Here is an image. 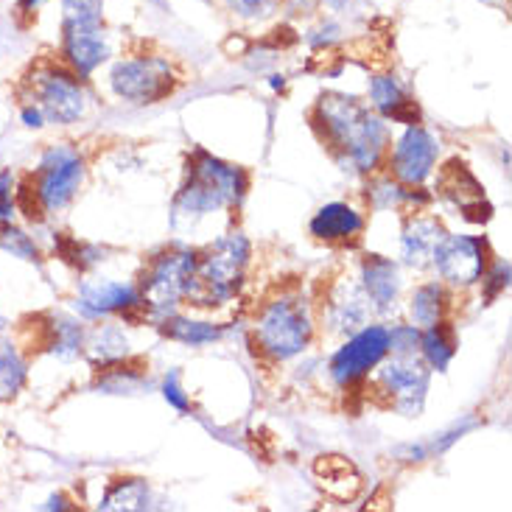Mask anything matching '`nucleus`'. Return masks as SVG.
<instances>
[{
	"instance_id": "nucleus-23",
	"label": "nucleus",
	"mask_w": 512,
	"mask_h": 512,
	"mask_svg": "<svg viewBox=\"0 0 512 512\" xmlns=\"http://www.w3.org/2000/svg\"><path fill=\"white\" fill-rule=\"evenodd\" d=\"M26 381V364L9 342H0V398H12Z\"/></svg>"
},
{
	"instance_id": "nucleus-17",
	"label": "nucleus",
	"mask_w": 512,
	"mask_h": 512,
	"mask_svg": "<svg viewBox=\"0 0 512 512\" xmlns=\"http://www.w3.org/2000/svg\"><path fill=\"white\" fill-rule=\"evenodd\" d=\"M364 291L378 311H389L398 297V269L395 263L370 255L364 261Z\"/></svg>"
},
{
	"instance_id": "nucleus-11",
	"label": "nucleus",
	"mask_w": 512,
	"mask_h": 512,
	"mask_svg": "<svg viewBox=\"0 0 512 512\" xmlns=\"http://www.w3.org/2000/svg\"><path fill=\"white\" fill-rule=\"evenodd\" d=\"M40 110L54 124H73L84 112V93L65 70H51L37 82Z\"/></svg>"
},
{
	"instance_id": "nucleus-4",
	"label": "nucleus",
	"mask_w": 512,
	"mask_h": 512,
	"mask_svg": "<svg viewBox=\"0 0 512 512\" xmlns=\"http://www.w3.org/2000/svg\"><path fill=\"white\" fill-rule=\"evenodd\" d=\"M311 336V317L300 300H277L263 311L258 322V342L275 359L297 356Z\"/></svg>"
},
{
	"instance_id": "nucleus-21",
	"label": "nucleus",
	"mask_w": 512,
	"mask_h": 512,
	"mask_svg": "<svg viewBox=\"0 0 512 512\" xmlns=\"http://www.w3.org/2000/svg\"><path fill=\"white\" fill-rule=\"evenodd\" d=\"M420 345H423V356H426L431 367H437V370H445L448 361L454 359V350H457L454 331H451L445 322H437V325L426 328V333L420 336Z\"/></svg>"
},
{
	"instance_id": "nucleus-27",
	"label": "nucleus",
	"mask_w": 512,
	"mask_h": 512,
	"mask_svg": "<svg viewBox=\"0 0 512 512\" xmlns=\"http://www.w3.org/2000/svg\"><path fill=\"white\" fill-rule=\"evenodd\" d=\"M101 6H104V0H65L62 3L65 26H93V23H101Z\"/></svg>"
},
{
	"instance_id": "nucleus-12",
	"label": "nucleus",
	"mask_w": 512,
	"mask_h": 512,
	"mask_svg": "<svg viewBox=\"0 0 512 512\" xmlns=\"http://www.w3.org/2000/svg\"><path fill=\"white\" fill-rule=\"evenodd\" d=\"M434 160H437V140L431 138L426 129L412 126V129H406V135L395 146L392 168H395L401 182L420 185L431 174Z\"/></svg>"
},
{
	"instance_id": "nucleus-36",
	"label": "nucleus",
	"mask_w": 512,
	"mask_h": 512,
	"mask_svg": "<svg viewBox=\"0 0 512 512\" xmlns=\"http://www.w3.org/2000/svg\"><path fill=\"white\" fill-rule=\"evenodd\" d=\"M325 3H328V6H333V9H342L347 0H325Z\"/></svg>"
},
{
	"instance_id": "nucleus-8",
	"label": "nucleus",
	"mask_w": 512,
	"mask_h": 512,
	"mask_svg": "<svg viewBox=\"0 0 512 512\" xmlns=\"http://www.w3.org/2000/svg\"><path fill=\"white\" fill-rule=\"evenodd\" d=\"M437 272L457 286L476 283L485 275V241L471 236H443L431 252Z\"/></svg>"
},
{
	"instance_id": "nucleus-20",
	"label": "nucleus",
	"mask_w": 512,
	"mask_h": 512,
	"mask_svg": "<svg viewBox=\"0 0 512 512\" xmlns=\"http://www.w3.org/2000/svg\"><path fill=\"white\" fill-rule=\"evenodd\" d=\"M370 96H373V104L381 112H387L392 118H398V121H406V124H415L417 121V107L415 101H409V98L403 96V90L398 87L395 79H389V76H378L370 84Z\"/></svg>"
},
{
	"instance_id": "nucleus-14",
	"label": "nucleus",
	"mask_w": 512,
	"mask_h": 512,
	"mask_svg": "<svg viewBox=\"0 0 512 512\" xmlns=\"http://www.w3.org/2000/svg\"><path fill=\"white\" fill-rule=\"evenodd\" d=\"M440 191H443L448 199H454L459 208L465 210V219L468 222H482L476 210L482 213H493V208L485 202V194H482V185L473 180V174L468 168L462 166L459 160H451L445 166L443 177H440Z\"/></svg>"
},
{
	"instance_id": "nucleus-28",
	"label": "nucleus",
	"mask_w": 512,
	"mask_h": 512,
	"mask_svg": "<svg viewBox=\"0 0 512 512\" xmlns=\"http://www.w3.org/2000/svg\"><path fill=\"white\" fill-rule=\"evenodd\" d=\"M54 353H59L62 359H70V356H76L79 353V347H82V331H79V325L76 322H68V319H59L54 328Z\"/></svg>"
},
{
	"instance_id": "nucleus-24",
	"label": "nucleus",
	"mask_w": 512,
	"mask_h": 512,
	"mask_svg": "<svg viewBox=\"0 0 512 512\" xmlns=\"http://www.w3.org/2000/svg\"><path fill=\"white\" fill-rule=\"evenodd\" d=\"M149 501V490L140 479H129V482H121L115 485L107 493V499L101 501L104 510H143Z\"/></svg>"
},
{
	"instance_id": "nucleus-7",
	"label": "nucleus",
	"mask_w": 512,
	"mask_h": 512,
	"mask_svg": "<svg viewBox=\"0 0 512 512\" xmlns=\"http://www.w3.org/2000/svg\"><path fill=\"white\" fill-rule=\"evenodd\" d=\"M112 90L126 101L152 104L171 90V70L160 59H129L112 68Z\"/></svg>"
},
{
	"instance_id": "nucleus-19",
	"label": "nucleus",
	"mask_w": 512,
	"mask_h": 512,
	"mask_svg": "<svg viewBox=\"0 0 512 512\" xmlns=\"http://www.w3.org/2000/svg\"><path fill=\"white\" fill-rule=\"evenodd\" d=\"M445 233L440 230V224L431 222V219H415V222L406 227L403 233V258L412 266H423L431 261V252L440 244V238Z\"/></svg>"
},
{
	"instance_id": "nucleus-5",
	"label": "nucleus",
	"mask_w": 512,
	"mask_h": 512,
	"mask_svg": "<svg viewBox=\"0 0 512 512\" xmlns=\"http://www.w3.org/2000/svg\"><path fill=\"white\" fill-rule=\"evenodd\" d=\"M196 258L191 252H168L157 258L143 277V305L154 311H168L188 294V283L194 275Z\"/></svg>"
},
{
	"instance_id": "nucleus-13",
	"label": "nucleus",
	"mask_w": 512,
	"mask_h": 512,
	"mask_svg": "<svg viewBox=\"0 0 512 512\" xmlns=\"http://www.w3.org/2000/svg\"><path fill=\"white\" fill-rule=\"evenodd\" d=\"M110 45L101 23L93 26H65V59L76 73H93L107 59Z\"/></svg>"
},
{
	"instance_id": "nucleus-6",
	"label": "nucleus",
	"mask_w": 512,
	"mask_h": 512,
	"mask_svg": "<svg viewBox=\"0 0 512 512\" xmlns=\"http://www.w3.org/2000/svg\"><path fill=\"white\" fill-rule=\"evenodd\" d=\"M389 350V331L387 328H364L347 342L331 361V375L336 384L350 387L359 378L370 373L373 367L381 364Z\"/></svg>"
},
{
	"instance_id": "nucleus-29",
	"label": "nucleus",
	"mask_w": 512,
	"mask_h": 512,
	"mask_svg": "<svg viewBox=\"0 0 512 512\" xmlns=\"http://www.w3.org/2000/svg\"><path fill=\"white\" fill-rule=\"evenodd\" d=\"M0 247L6 252H12V255H17V258H34V244L20 230H3L0 233Z\"/></svg>"
},
{
	"instance_id": "nucleus-32",
	"label": "nucleus",
	"mask_w": 512,
	"mask_h": 512,
	"mask_svg": "<svg viewBox=\"0 0 512 512\" xmlns=\"http://www.w3.org/2000/svg\"><path fill=\"white\" fill-rule=\"evenodd\" d=\"M12 174L9 171H3L0 174V222H9L12 219Z\"/></svg>"
},
{
	"instance_id": "nucleus-15",
	"label": "nucleus",
	"mask_w": 512,
	"mask_h": 512,
	"mask_svg": "<svg viewBox=\"0 0 512 512\" xmlns=\"http://www.w3.org/2000/svg\"><path fill=\"white\" fill-rule=\"evenodd\" d=\"M373 311V303L367 297V291L356 283H339L328 297V317L336 331H356L361 328Z\"/></svg>"
},
{
	"instance_id": "nucleus-2",
	"label": "nucleus",
	"mask_w": 512,
	"mask_h": 512,
	"mask_svg": "<svg viewBox=\"0 0 512 512\" xmlns=\"http://www.w3.org/2000/svg\"><path fill=\"white\" fill-rule=\"evenodd\" d=\"M247 191V177L241 168L224 166L208 154H196L191 168V182L182 188L177 199V219L180 216H205L224 205H236Z\"/></svg>"
},
{
	"instance_id": "nucleus-34",
	"label": "nucleus",
	"mask_w": 512,
	"mask_h": 512,
	"mask_svg": "<svg viewBox=\"0 0 512 512\" xmlns=\"http://www.w3.org/2000/svg\"><path fill=\"white\" fill-rule=\"evenodd\" d=\"M23 121H26L28 126H42V112L40 110H23Z\"/></svg>"
},
{
	"instance_id": "nucleus-18",
	"label": "nucleus",
	"mask_w": 512,
	"mask_h": 512,
	"mask_svg": "<svg viewBox=\"0 0 512 512\" xmlns=\"http://www.w3.org/2000/svg\"><path fill=\"white\" fill-rule=\"evenodd\" d=\"M361 227V216L353 208H347L342 202H333V205H325L314 216L311 222V233L322 241H342V238H353L359 236Z\"/></svg>"
},
{
	"instance_id": "nucleus-35",
	"label": "nucleus",
	"mask_w": 512,
	"mask_h": 512,
	"mask_svg": "<svg viewBox=\"0 0 512 512\" xmlns=\"http://www.w3.org/2000/svg\"><path fill=\"white\" fill-rule=\"evenodd\" d=\"M40 3L42 0H20V9H23V12H31V9H37Z\"/></svg>"
},
{
	"instance_id": "nucleus-22",
	"label": "nucleus",
	"mask_w": 512,
	"mask_h": 512,
	"mask_svg": "<svg viewBox=\"0 0 512 512\" xmlns=\"http://www.w3.org/2000/svg\"><path fill=\"white\" fill-rule=\"evenodd\" d=\"M445 308V291L443 286L437 283H429V286H420L412 297V317L420 328H431L440 322V314Z\"/></svg>"
},
{
	"instance_id": "nucleus-31",
	"label": "nucleus",
	"mask_w": 512,
	"mask_h": 512,
	"mask_svg": "<svg viewBox=\"0 0 512 512\" xmlns=\"http://www.w3.org/2000/svg\"><path fill=\"white\" fill-rule=\"evenodd\" d=\"M163 395H166V401L174 406V409H180V412H188V398L182 395V387H180V375L171 373L166 378V384H163Z\"/></svg>"
},
{
	"instance_id": "nucleus-25",
	"label": "nucleus",
	"mask_w": 512,
	"mask_h": 512,
	"mask_svg": "<svg viewBox=\"0 0 512 512\" xmlns=\"http://www.w3.org/2000/svg\"><path fill=\"white\" fill-rule=\"evenodd\" d=\"M126 353V339L124 333L118 331L115 325H104L93 333V342H90V356L101 364H110V361L121 359Z\"/></svg>"
},
{
	"instance_id": "nucleus-30",
	"label": "nucleus",
	"mask_w": 512,
	"mask_h": 512,
	"mask_svg": "<svg viewBox=\"0 0 512 512\" xmlns=\"http://www.w3.org/2000/svg\"><path fill=\"white\" fill-rule=\"evenodd\" d=\"M227 3L241 17H263V14H269L277 6V0H227Z\"/></svg>"
},
{
	"instance_id": "nucleus-1",
	"label": "nucleus",
	"mask_w": 512,
	"mask_h": 512,
	"mask_svg": "<svg viewBox=\"0 0 512 512\" xmlns=\"http://www.w3.org/2000/svg\"><path fill=\"white\" fill-rule=\"evenodd\" d=\"M319 118L333 146L345 149L347 160L359 171H373L378 166L387 132L384 124L364 110L356 98L336 96V93L325 96L319 101Z\"/></svg>"
},
{
	"instance_id": "nucleus-10",
	"label": "nucleus",
	"mask_w": 512,
	"mask_h": 512,
	"mask_svg": "<svg viewBox=\"0 0 512 512\" xmlns=\"http://www.w3.org/2000/svg\"><path fill=\"white\" fill-rule=\"evenodd\" d=\"M378 381H381V387L398 398L401 406L412 412L423 401V392L429 384V370L423 367V361L415 359V353H395L392 359L381 364Z\"/></svg>"
},
{
	"instance_id": "nucleus-16",
	"label": "nucleus",
	"mask_w": 512,
	"mask_h": 512,
	"mask_svg": "<svg viewBox=\"0 0 512 512\" xmlns=\"http://www.w3.org/2000/svg\"><path fill=\"white\" fill-rule=\"evenodd\" d=\"M138 303V294L132 286L124 283H110V280H98V283H84L82 300L76 308L87 314V317H98V314H110V311H121V308H132Z\"/></svg>"
},
{
	"instance_id": "nucleus-26",
	"label": "nucleus",
	"mask_w": 512,
	"mask_h": 512,
	"mask_svg": "<svg viewBox=\"0 0 512 512\" xmlns=\"http://www.w3.org/2000/svg\"><path fill=\"white\" fill-rule=\"evenodd\" d=\"M163 331L171 336V339H180V342H188V345H205V342H213L219 331L213 325H202V322H188V319H168Z\"/></svg>"
},
{
	"instance_id": "nucleus-3",
	"label": "nucleus",
	"mask_w": 512,
	"mask_h": 512,
	"mask_svg": "<svg viewBox=\"0 0 512 512\" xmlns=\"http://www.w3.org/2000/svg\"><path fill=\"white\" fill-rule=\"evenodd\" d=\"M250 244L241 236L216 241L202 261L194 263V275L188 283V297L199 303H222L236 291L241 272L247 266Z\"/></svg>"
},
{
	"instance_id": "nucleus-33",
	"label": "nucleus",
	"mask_w": 512,
	"mask_h": 512,
	"mask_svg": "<svg viewBox=\"0 0 512 512\" xmlns=\"http://www.w3.org/2000/svg\"><path fill=\"white\" fill-rule=\"evenodd\" d=\"M286 6H289L291 12L297 14H311L314 12V6H317V0H283Z\"/></svg>"
},
{
	"instance_id": "nucleus-9",
	"label": "nucleus",
	"mask_w": 512,
	"mask_h": 512,
	"mask_svg": "<svg viewBox=\"0 0 512 512\" xmlns=\"http://www.w3.org/2000/svg\"><path fill=\"white\" fill-rule=\"evenodd\" d=\"M84 168L82 160L70 149H51L42 157V174H40V202L45 210H59L68 205L73 194L82 185Z\"/></svg>"
}]
</instances>
